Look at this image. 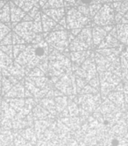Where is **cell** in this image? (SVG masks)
Wrapping results in <instances>:
<instances>
[{
	"label": "cell",
	"mask_w": 128,
	"mask_h": 146,
	"mask_svg": "<svg viewBox=\"0 0 128 146\" xmlns=\"http://www.w3.org/2000/svg\"><path fill=\"white\" fill-rule=\"evenodd\" d=\"M7 71L12 76H13L15 78H17L18 80L22 79L26 76L25 69L21 65H19L18 64H17L16 62H14L12 65L7 68Z\"/></svg>",
	"instance_id": "cell-17"
},
{
	"label": "cell",
	"mask_w": 128,
	"mask_h": 146,
	"mask_svg": "<svg viewBox=\"0 0 128 146\" xmlns=\"http://www.w3.org/2000/svg\"><path fill=\"white\" fill-rule=\"evenodd\" d=\"M81 30H82V29H80V28H75V29H71V30H69V31H70V33H71L74 36H77V35L81 32Z\"/></svg>",
	"instance_id": "cell-41"
},
{
	"label": "cell",
	"mask_w": 128,
	"mask_h": 146,
	"mask_svg": "<svg viewBox=\"0 0 128 146\" xmlns=\"http://www.w3.org/2000/svg\"><path fill=\"white\" fill-rule=\"evenodd\" d=\"M12 1L18 5L19 8H21L25 13H28L30 10L36 6L40 5L38 0H12Z\"/></svg>",
	"instance_id": "cell-19"
},
{
	"label": "cell",
	"mask_w": 128,
	"mask_h": 146,
	"mask_svg": "<svg viewBox=\"0 0 128 146\" xmlns=\"http://www.w3.org/2000/svg\"><path fill=\"white\" fill-rule=\"evenodd\" d=\"M123 17H124L123 15H121V14H119V13H115V18H114L115 23H117V24H120V22H121V20H122Z\"/></svg>",
	"instance_id": "cell-39"
},
{
	"label": "cell",
	"mask_w": 128,
	"mask_h": 146,
	"mask_svg": "<svg viewBox=\"0 0 128 146\" xmlns=\"http://www.w3.org/2000/svg\"><path fill=\"white\" fill-rule=\"evenodd\" d=\"M117 37L119 42L124 45H128V23L118 24L116 27Z\"/></svg>",
	"instance_id": "cell-15"
},
{
	"label": "cell",
	"mask_w": 128,
	"mask_h": 146,
	"mask_svg": "<svg viewBox=\"0 0 128 146\" xmlns=\"http://www.w3.org/2000/svg\"><path fill=\"white\" fill-rule=\"evenodd\" d=\"M26 44H16L13 45V59L17 58L18 56L26 48Z\"/></svg>",
	"instance_id": "cell-31"
},
{
	"label": "cell",
	"mask_w": 128,
	"mask_h": 146,
	"mask_svg": "<svg viewBox=\"0 0 128 146\" xmlns=\"http://www.w3.org/2000/svg\"><path fill=\"white\" fill-rule=\"evenodd\" d=\"M44 75H45V73L38 67H34L32 70H30L26 74V76H29V77H42Z\"/></svg>",
	"instance_id": "cell-29"
},
{
	"label": "cell",
	"mask_w": 128,
	"mask_h": 146,
	"mask_svg": "<svg viewBox=\"0 0 128 146\" xmlns=\"http://www.w3.org/2000/svg\"><path fill=\"white\" fill-rule=\"evenodd\" d=\"M50 48L42 34H39L31 43L15 58V62L22 66L27 72L34 67H38L44 60L48 58Z\"/></svg>",
	"instance_id": "cell-1"
},
{
	"label": "cell",
	"mask_w": 128,
	"mask_h": 146,
	"mask_svg": "<svg viewBox=\"0 0 128 146\" xmlns=\"http://www.w3.org/2000/svg\"><path fill=\"white\" fill-rule=\"evenodd\" d=\"M76 81H77V87H78V89L79 90H81V89H82L85 86H86V80H84L83 78H78L77 77V78L76 79Z\"/></svg>",
	"instance_id": "cell-37"
},
{
	"label": "cell",
	"mask_w": 128,
	"mask_h": 146,
	"mask_svg": "<svg viewBox=\"0 0 128 146\" xmlns=\"http://www.w3.org/2000/svg\"><path fill=\"white\" fill-rule=\"evenodd\" d=\"M102 3H94V4H91L89 5V9H90V18H93L96 13H97L99 9L102 7Z\"/></svg>",
	"instance_id": "cell-27"
},
{
	"label": "cell",
	"mask_w": 128,
	"mask_h": 146,
	"mask_svg": "<svg viewBox=\"0 0 128 146\" xmlns=\"http://www.w3.org/2000/svg\"><path fill=\"white\" fill-rule=\"evenodd\" d=\"M113 28L112 25L109 26H95L92 27V40L94 46H98L101 41L107 36L110 31Z\"/></svg>",
	"instance_id": "cell-9"
},
{
	"label": "cell",
	"mask_w": 128,
	"mask_h": 146,
	"mask_svg": "<svg viewBox=\"0 0 128 146\" xmlns=\"http://www.w3.org/2000/svg\"><path fill=\"white\" fill-rule=\"evenodd\" d=\"M39 1V5L40 7H43V5L48 2V0H38Z\"/></svg>",
	"instance_id": "cell-44"
},
{
	"label": "cell",
	"mask_w": 128,
	"mask_h": 146,
	"mask_svg": "<svg viewBox=\"0 0 128 146\" xmlns=\"http://www.w3.org/2000/svg\"><path fill=\"white\" fill-rule=\"evenodd\" d=\"M33 24H34V31L37 35L43 33V30H42V23H41V13L34 19Z\"/></svg>",
	"instance_id": "cell-26"
},
{
	"label": "cell",
	"mask_w": 128,
	"mask_h": 146,
	"mask_svg": "<svg viewBox=\"0 0 128 146\" xmlns=\"http://www.w3.org/2000/svg\"><path fill=\"white\" fill-rule=\"evenodd\" d=\"M25 95V88L22 86V84H20L19 82H18L17 84H15L11 90L7 92L6 96L9 97H22Z\"/></svg>",
	"instance_id": "cell-22"
},
{
	"label": "cell",
	"mask_w": 128,
	"mask_h": 146,
	"mask_svg": "<svg viewBox=\"0 0 128 146\" xmlns=\"http://www.w3.org/2000/svg\"><path fill=\"white\" fill-rule=\"evenodd\" d=\"M112 6L113 7L116 13H119L121 15H125L128 11V1L123 2H112Z\"/></svg>",
	"instance_id": "cell-24"
},
{
	"label": "cell",
	"mask_w": 128,
	"mask_h": 146,
	"mask_svg": "<svg viewBox=\"0 0 128 146\" xmlns=\"http://www.w3.org/2000/svg\"><path fill=\"white\" fill-rule=\"evenodd\" d=\"M0 49L13 59V45H0Z\"/></svg>",
	"instance_id": "cell-30"
},
{
	"label": "cell",
	"mask_w": 128,
	"mask_h": 146,
	"mask_svg": "<svg viewBox=\"0 0 128 146\" xmlns=\"http://www.w3.org/2000/svg\"><path fill=\"white\" fill-rule=\"evenodd\" d=\"M120 46L121 43L118 40V37H117L116 27H113V28L110 31V33L107 35V36L98 45V48H117Z\"/></svg>",
	"instance_id": "cell-10"
},
{
	"label": "cell",
	"mask_w": 128,
	"mask_h": 146,
	"mask_svg": "<svg viewBox=\"0 0 128 146\" xmlns=\"http://www.w3.org/2000/svg\"><path fill=\"white\" fill-rule=\"evenodd\" d=\"M75 77L73 71H70L67 74L63 75L61 78H60L56 82V87L60 89L61 92H65L67 93L72 92V90H75L76 84H75Z\"/></svg>",
	"instance_id": "cell-8"
},
{
	"label": "cell",
	"mask_w": 128,
	"mask_h": 146,
	"mask_svg": "<svg viewBox=\"0 0 128 146\" xmlns=\"http://www.w3.org/2000/svg\"><path fill=\"white\" fill-rule=\"evenodd\" d=\"M6 1H5V0H0V10H1V8L5 5Z\"/></svg>",
	"instance_id": "cell-45"
},
{
	"label": "cell",
	"mask_w": 128,
	"mask_h": 146,
	"mask_svg": "<svg viewBox=\"0 0 128 146\" xmlns=\"http://www.w3.org/2000/svg\"><path fill=\"white\" fill-rule=\"evenodd\" d=\"M34 20V19L32 18V17H30L27 13L25 15V17L23 18V19H22V21H33Z\"/></svg>",
	"instance_id": "cell-43"
},
{
	"label": "cell",
	"mask_w": 128,
	"mask_h": 146,
	"mask_svg": "<svg viewBox=\"0 0 128 146\" xmlns=\"http://www.w3.org/2000/svg\"><path fill=\"white\" fill-rule=\"evenodd\" d=\"M123 1H128V0H112V2H123Z\"/></svg>",
	"instance_id": "cell-47"
},
{
	"label": "cell",
	"mask_w": 128,
	"mask_h": 146,
	"mask_svg": "<svg viewBox=\"0 0 128 146\" xmlns=\"http://www.w3.org/2000/svg\"><path fill=\"white\" fill-rule=\"evenodd\" d=\"M115 11L112 5L105 3L99 11L92 18V22L96 26H109L115 23Z\"/></svg>",
	"instance_id": "cell-6"
},
{
	"label": "cell",
	"mask_w": 128,
	"mask_h": 146,
	"mask_svg": "<svg viewBox=\"0 0 128 146\" xmlns=\"http://www.w3.org/2000/svg\"><path fill=\"white\" fill-rule=\"evenodd\" d=\"M64 0H48V2L43 5L42 9H55L64 7Z\"/></svg>",
	"instance_id": "cell-25"
},
{
	"label": "cell",
	"mask_w": 128,
	"mask_h": 146,
	"mask_svg": "<svg viewBox=\"0 0 128 146\" xmlns=\"http://www.w3.org/2000/svg\"><path fill=\"white\" fill-rule=\"evenodd\" d=\"M13 32L22 37L26 43H31L37 35L34 28L33 21H20L14 27Z\"/></svg>",
	"instance_id": "cell-7"
},
{
	"label": "cell",
	"mask_w": 128,
	"mask_h": 146,
	"mask_svg": "<svg viewBox=\"0 0 128 146\" xmlns=\"http://www.w3.org/2000/svg\"><path fill=\"white\" fill-rule=\"evenodd\" d=\"M26 80L29 81L32 84H34L35 86H37L38 88L41 89V88H46L49 86L50 82L48 80V78L42 76V77H26Z\"/></svg>",
	"instance_id": "cell-20"
},
{
	"label": "cell",
	"mask_w": 128,
	"mask_h": 146,
	"mask_svg": "<svg viewBox=\"0 0 128 146\" xmlns=\"http://www.w3.org/2000/svg\"><path fill=\"white\" fill-rule=\"evenodd\" d=\"M0 21L11 27L12 20H11V7L9 2L5 3V5L0 10Z\"/></svg>",
	"instance_id": "cell-21"
},
{
	"label": "cell",
	"mask_w": 128,
	"mask_h": 146,
	"mask_svg": "<svg viewBox=\"0 0 128 146\" xmlns=\"http://www.w3.org/2000/svg\"><path fill=\"white\" fill-rule=\"evenodd\" d=\"M9 3H10V7H11V20H12L11 27L14 28V27L18 23L22 21V19L26 14V13H25L23 10L19 8L18 5H16L12 0H11Z\"/></svg>",
	"instance_id": "cell-11"
},
{
	"label": "cell",
	"mask_w": 128,
	"mask_h": 146,
	"mask_svg": "<svg viewBox=\"0 0 128 146\" xmlns=\"http://www.w3.org/2000/svg\"><path fill=\"white\" fill-rule=\"evenodd\" d=\"M67 29H82L90 23V18L81 13L76 7H69L66 12Z\"/></svg>",
	"instance_id": "cell-5"
},
{
	"label": "cell",
	"mask_w": 128,
	"mask_h": 146,
	"mask_svg": "<svg viewBox=\"0 0 128 146\" xmlns=\"http://www.w3.org/2000/svg\"><path fill=\"white\" fill-rule=\"evenodd\" d=\"M58 24H60L61 26H62L65 29H67V19H66V16H64L61 20H59Z\"/></svg>",
	"instance_id": "cell-40"
},
{
	"label": "cell",
	"mask_w": 128,
	"mask_h": 146,
	"mask_svg": "<svg viewBox=\"0 0 128 146\" xmlns=\"http://www.w3.org/2000/svg\"><path fill=\"white\" fill-rule=\"evenodd\" d=\"M12 36H13V45H16V44H26V41L22 37H20L18 34H16L15 32L12 33Z\"/></svg>",
	"instance_id": "cell-32"
},
{
	"label": "cell",
	"mask_w": 128,
	"mask_h": 146,
	"mask_svg": "<svg viewBox=\"0 0 128 146\" xmlns=\"http://www.w3.org/2000/svg\"><path fill=\"white\" fill-rule=\"evenodd\" d=\"M5 1H7V0H5ZM10 1H11V0H10Z\"/></svg>",
	"instance_id": "cell-49"
},
{
	"label": "cell",
	"mask_w": 128,
	"mask_h": 146,
	"mask_svg": "<svg viewBox=\"0 0 128 146\" xmlns=\"http://www.w3.org/2000/svg\"><path fill=\"white\" fill-rule=\"evenodd\" d=\"M40 5H36V6H34V7H33L32 8L30 11L27 13V14L30 16V17H32L33 19H34L37 15H39L40 13Z\"/></svg>",
	"instance_id": "cell-35"
},
{
	"label": "cell",
	"mask_w": 128,
	"mask_h": 146,
	"mask_svg": "<svg viewBox=\"0 0 128 146\" xmlns=\"http://www.w3.org/2000/svg\"><path fill=\"white\" fill-rule=\"evenodd\" d=\"M122 50V46L117 47V48H98L97 51L98 53L102 54L105 56L111 62H114L119 58V55Z\"/></svg>",
	"instance_id": "cell-13"
},
{
	"label": "cell",
	"mask_w": 128,
	"mask_h": 146,
	"mask_svg": "<svg viewBox=\"0 0 128 146\" xmlns=\"http://www.w3.org/2000/svg\"><path fill=\"white\" fill-rule=\"evenodd\" d=\"M41 23H42V30H43V33L52 32L54 27L57 24L56 21H55L53 19L46 15L43 12L41 13Z\"/></svg>",
	"instance_id": "cell-18"
},
{
	"label": "cell",
	"mask_w": 128,
	"mask_h": 146,
	"mask_svg": "<svg viewBox=\"0 0 128 146\" xmlns=\"http://www.w3.org/2000/svg\"><path fill=\"white\" fill-rule=\"evenodd\" d=\"M43 13L48 15V17H50L51 19H53L56 21L57 23L59 22V20H61L64 16L66 15V11L65 8H55V9H45L43 10Z\"/></svg>",
	"instance_id": "cell-16"
},
{
	"label": "cell",
	"mask_w": 128,
	"mask_h": 146,
	"mask_svg": "<svg viewBox=\"0 0 128 146\" xmlns=\"http://www.w3.org/2000/svg\"><path fill=\"white\" fill-rule=\"evenodd\" d=\"M0 45H13L12 32H10L7 35H5L1 40H0Z\"/></svg>",
	"instance_id": "cell-33"
},
{
	"label": "cell",
	"mask_w": 128,
	"mask_h": 146,
	"mask_svg": "<svg viewBox=\"0 0 128 146\" xmlns=\"http://www.w3.org/2000/svg\"><path fill=\"white\" fill-rule=\"evenodd\" d=\"M76 8L78 10V11L82 13L83 15L87 16L90 18V9H89V5H80L76 6Z\"/></svg>",
	"instance_id": "cell-34"
},
{
	"label": "cell",
	"mask_w": 128,
	"mask_h": 146,
	"mask_svg": "<svg viewBox=\"0 0 128 146\" xmlns=\"http://www.w3.org/2000/svg\"><path fill=\"white\" fill-rule=\"evenodd\" d=\"M92 46V27L90 26H85L69 43V51L90 50Z\"/></svg>",
	"instance_id": "cell-4"
},
{
	"label": "cell",
	"mask_w": 128,
	"mask_h": 146,
	"mask_svg": "<svg viewBox=\"0 0 128 146\" xmlns=\"http://www.w3.org/2000/svg\"><path fill=\"white\" fill-rule=\"evenodd\" d=\"M68 33L66 30L52 31L50 33H43V36L49 48L63 53L68 51L69 46Z\"/></svg>",
	"instance_id": "cell-3"
},
{
	"label": "cell",
	"mask_w": 128,
	"mask_h": 146,
	"mask_svg": "<svg viewBox=\"0 0 128 146\" xmlns=\"http://www.w3.org/2000/svg\"><path fill=\"white\" fill-rule=\"evenodd\" d=\"M90 54L91 51L90 49V50H82V51H70L69 56L73 64L81 66L82 62L90 56Z\"/></svg>",
	"instance_id": "cell-12"
},
{
	"label": "cell",
	"mask_w": 128,
	"mask_h": 146,
	"mask_svg": "<svg viewBox=\"0 0 128 146\" xmlns=\"http://www.w3.org/2000/svg\"><path fill=\"white\" fill-rule=\"evenodd\" d=\"M77 1H78V0H64V5L69 7V8L76 6ZM65 6H64V7H65Z\"/></svg>",
	"instance_id": "cell-38"
},
{
	"label": "cell",
	"mask_w": 128,
	"mask_h": 146,
	"mask_svg": "<svg viewBox=\"0 0 128 146\" xmlns=\"http://www.w3.org/2000/svg\"><path fill=\"white\" fill-rule=\"evenodd\" d=\"M61 30H66L65 28H64L62 26H61L60 24H56V26L54 27V29H53V31H61Z\"/></svg>",
	"instance_id": "cell-42"
},
{
	"label": "cell",
	"mask_w": 128,
	"mask_h": 146,
	"mask_svg": "<svg viewBox=\"0 0 128 146\" xmlns=\"http://www.w3.org/2000/svg\"><path fill=\"white\" fill-rule=\"evenodd\" d=\"M95 62H96L97 70L98 72H103V71L107 70L112 64V62L107 58L104 56L102 54L98 53V51L95 53Z\"/></svg>",
	"instance_id": "cell-14"
},
{
	"label": "cell",
	"mask_w": 128,
	"mask_h": 146,
	"mask_svg": "<svg viewBox=\"0 0 128 146\" xmlns=\"http://www.w3.org/2000/svg\"><path fill=\"white\" fill-rule=\"evenodd\" d=\"M89 84H90L92 87H94V88H96V89L98 88V87H99V86H100L99 77L96 76V77L92 78L89 81Z\"/></svg>",
	"instance_id": "cell-36"
},
{
	"label": "cell",
	"mask_w": 128,
	"mask_h": 146,
	"mask_svg": "<svg viewBox=\"0 0 128 146\" xmlns=\"http://www.w3.org/2000/svg\"><path fill=\"white\" fill-rule=\"evenodd\" d=\"M124 18H125V19H126L128 20V11H127V12L125 13V14L124 15Z\"/></svg>",
	"instance_id": "cell-48"
},
{
	"label": "cell",
	"mask_w": 128,
	"mask_h": 146,
	"mask_svg": "<svg viewBox=\"0 0 128 146\" xmlns=\"http://www.w3.org/2000/svg\"><path fill=\"white\" fill-rule=\"evenodd\" d=\"M2 79H3V75H2V73L0 72V90H1V86H2Z\"/></svg>",
	"instance_id": "cell-46"
},
{
	"label": "cell",
	"mask_w": 128,
	"mask_h": 146,
	"mask_svg": "<svg viewBox=\"0 0 128 146\" xmlns=\"http://www.w3.org/2000/svg\"><path fill=\"white\" fill-rule=\"evenodd\" d=\"M48 74L51 76L53 81H57L63 75L72 71V62L69 54L65 52H59L55 49H50L48 56Z\"/></svg>",
	"instance_id": "cell-2"
},
{
	"label": "cell",
	"mask_w": 128,
	"mask_h": 146,
	"mask_svg": "<svg viewBox=\"0 0 128 146\" xmlns=\"http://www.w3.org/2000/svg\"><path fill=\"white\" fill-rule=\"evenodd\" d=\"M11 32V27L0 21V40H1L5 35H7Z\"/></svg>",
	"instance_id": "cell-28"
},
{
	"label": "cell",
	"mask_w": 128,
	"mask_h": 146,
	"mask_svg": "<svg viewBox=\"0 0 128 146\" xmlns=\"http://www.w3.org/2000/svg\"><path fill=\"white\" fill-rule=\"evenodd\" d=\"M13 58H11L9 56L5 54L4 52L0 49V71L3 70H7L9 66H11L13 64Z\"/></svg>",
	"instance_id": "cell-23"
}]
</instances>
